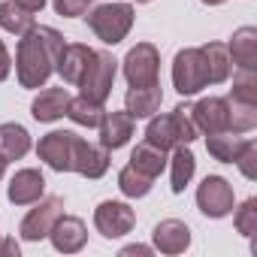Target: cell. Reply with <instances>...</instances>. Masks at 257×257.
<instances>
[{"label": "cell", "mask_w": 257, "mask_h": 257, "mask_svg": "<svg viewBox=\"0 0 257 257\" xmlns=\"http://www.w3.org/2000/svg\"><path fill=\"white\" fill-rule=\"evenodd\" d=\"M134 127H137V118L121 109V112H103L100 124H97V131H100V146L115 152V149H124L127 143H131L134 137Z\"/></svg>", "instance_id": "12"}, {"label": "cell", "mask_w": 257, "mask_h": 257, "mask_svg": "<svg viewBox=\"0 0 257 257\" xmlns=\"http://www.w3.org/2000/svg\"><path fill=\"white\" fill-rule=\"evenodd\" d=\"M227 52H230V61L236 70H257V28L245 25V28L233 31Z\"/></svg>", "instance_id": "18"}, {"label": "cell", "mask_w": 257, "mask_h": 257, "mask_svg": "<svg viewBox=\"0 0 257 257\" xmlns=\"http://www.w3.org/2000/svg\"><path fill=\"white\" fill-rule=\"evenodd\" d=\"M131 167L140 170V173L149 176V179H158V176L167 170V152L143 140V143L131 152Z\"/></svg>", "instance_id": "25"}, {"label": "cell", "mask_w": 257, "mask_h": 257, "mask_svg": "<svg viewBox=\"0 0 257 257\" xmlns=\"http://www.w3.org/2000/svg\"><path fill=\"white\" fill-rule=\"evenodd\" d=\"M124 79L131 88H146L161 82V52L152 43H137L121 61Z\"/></svg>", "instance_id": "6"}, {"label": "cell", "mask_w": 257, "mask_h": 257, "mask_svg": "<svg viewBox=\"0 0 257 257\" xmlns=\"http://www.w3.org/2000/svg\"><path fill=\"white\" fill-rule=\"evenodd\" d=\"M0 254L4 257H19V242L16 239H0Z\"/></svg>", "instance_id": "36"}, {"label": "cell", "mask_w": 257, "mask_h": 257, "mask_svg": "<svg viewBox=\"0 0 257 257\" xmlns=\"http://www.w3.org/2000/svg\"><path fill=\"white\" fill-rule=\"evenodd\" d=\"M134 4H152V0H134Z\"/></svg>", "instance_id": "40"}, {"label": "cell", "mask_w": 257, "mask_h": 257, "mask_svg": "<svg viewBox=\"0 0 257 257\" xmlns=\"http://www.w3.org/2000/svg\"><path fill=\"white\" fill-rule=\"evenodd\" d=\"M64 215V197H40L34 203V209L22 218L19 224V233L25 242H40L52 233L55 221Z\"/></svg>", "instance_id": "8"}, {"label": "cell", "mask_w": 257, "mask_h": 257, "mask_svg": "<svg viewBox=\"0 0 257 257\" xmlns=\"http://www.w3.org/2000/svg\"><path fill=\"white\" fill-rule=\"evenodd\" d=\"M203 4H206V7H221L224 0H203Z\"/></svg>", "instance_id": "38"}, {"label": "cell", "mask_w": 257, "mask_h": 257, "mask_svg": "<svg viewBox=\"0 0 257 257\" xmlns=\"http://www.w3.org/2000/svg\"><path fill=\"white\" fill-rule=\"evenodd\" d=\"M28 152H31V134L25 127L16 121L0 124V158L10 164V161H22Z\"/></svg>", "instance_id": "21"}, {"label": "cell", "mask_w": 257, "mask_h": 257, "mask_svg": "<svg viewBox=\"0 0 257 257\" xmlns=\"http://www.w3.org/2000/svg\"><path fill=\"white\" fill-rule=\"evenodd\" d=\"M167 164H170V188H173V194H182L197 173V158L188 146H176L173 158Z\"/></svg>", "instance_id": "22"}, {"label": "cell", "mask_w": 257, "mask_h": 257, "mask_svg": "<svg viewBox=\"0 0 257 257\" xmlns=\"http://www.w3.org/2000/svg\"><path fill=\"white\" fill-rule=\"evenodd\" d=\"M91 55H94V49H91V46H85V43H67V46L61 49V58H58L55 73H58L67 85H79L82 73L88 70Z\"/></svg>", "instance_id": "17"}, {"label": "cell", "mask_w": 257, "mask_h": 257, "mask_svg": "<svg viewBox=\"0 0 257 257\" xmlns=\"http://www.w3.org/2000/svg\"><path fill=\"white\" fill-rule=\"evenodd\" d=\"M49 239H52L55 251H61V254H76V251H82L85 242H88V227H85V221L76 218V215H61V218L55 221Z\"/></svg>", "instance_id": "16"}, {"label": "cell", "mask_w": 257, "mask_h": 257, "mask_svg": "<svg viewBox=\"0 0 257 257\" xmlns=\"http://www.w3.org/2000/svg\"><path fill=\"white\" fill-rule=\"evenodd\" d=\"M67 103H70V91L67 88H43L34 97V103H31V115L40 124H52V121L67 115Z\"/></svg>", "instance_id": "19"}, {"label": "cell", "mask_w": 257, "mask_h": 257, "mask_svg": "<svg viewBox=\"0 0 257 257\" xmlns=\"http://www.w3.org/2000/svg\"><path fill=\"white\" fill-rule=\"evenodd\" d=\"M173 88L182 97H194L203 88H209V73H206V58L200 46L182 49L173 58Z\"/></svg>", "instance_id": "4"}, {"label": "cell", "mask_w": 257, "mask_h": 257, "mask_svg": "<svg viewBox=\"0 0 257 257\" xmlns=\"http://www.w3.org/2000/svg\"><path fill=\"white\" fill-rule=\"evenodd\" d=\"M152 242H155V251L161 254H170V257L185 254L191 248V227L179 218H167L152 230Z\"/></svg>", "instance_id": "14"}, {"label": "cell", "mask_w": 257, "mask_h": 257, "mask_svg": "<svg viewBox=\"0 0 257 257\" xmlns=\"http://www.w3.org/2000/svg\"><path fill=\"white\" fill-rule=\"evenodd\" d=\"M106 170H109V149L76 137V146H73V173H79L85 179H100V176H106Z\"/></svg>", "instance_id": "13"}, {"label": "cell", "mask_w": 257, "mask_h": 257, "mask_svg": "<svg viewBox=\"0 0 257 257\" xmlns=\"http://www.w3.org/2000/svg\"><path fill=\"white\" fill-rule=\"evenodd\" d=\"M91 4H94V0H52L55 13L64 16V19H79V16H85V13L91 10Z\"/></svg>", "instance_id": "33"}, {"label": "cell", "mask_w": 257, "mask_h": 257, "mask_svg": "<svg viewBox=\"0 0 257 257\" xmlns=\"http://www.w3.org/2000/svg\"><path fill=\"white\" fill-rule=\"evenodd\" d=\"M203 58H206V73H209V85H224L233 73V61L227 52V43H206L200 46Z\"/></svg>", "instance_id": "23"}, {"label": "cell", "mask_w": 257, "mask_h": 257, "mask_svg": "<svg viewBox=\"0 0 257 257\" xmlns=\"http://www.w3.org/2000/svg\"><path fill=\"white\" fill-rule=\"evenodd\" d=\"M164 103V91L161 82L158 85H146V88H127L124 94V109L134 118H152Z\"/></svg>", "instance_id": "20"}, {"label": "cell", "mask_w": 257, "mask_h": 257, "mask_svg": "<svg viewBox=\"0 0 257 257\" xmlns=\"http://www.w3.org/2000/svg\"><path fill=\"white\" fill-rule=\"evenodd\" d=\"M64 37L55 31V28H46V25H34L22 40H19V49H16V79L22 88L28 91H37V88H46V82L52 79L55 67H58V58H61V49H64Z\"/></svg>", "instance_id": "1"}, {"label": "cell", "mask_w": 257, "mask_h": 257, "mask_svg": "<svg viewBox=\"0 0 257 257\" xmlns=\"http://www.w3.org/2000/svg\"><path fill=\"white\" fill-rule=\"evenodd\" d=\"M227 106H230V131L233 134H248L257 127V103L227 97Z\"/></svg>", "instance_id": "29"}, {"label": "cell", "mask_w": 257, "mask_h": 257, "mask_svg": "<svg viewBox=\"0 0 257 257\" xmlns=\"http://www.w3.org/2000/svg\"><path fill=\"white\" fill-rule=\"evenodd\" d=\"M233 164L239 167V173H242L245 179H254V176H257V143H254V140H248V143H245V149L239 152V158H236Z\"/></svg>", "instance_id": "32"}, {"label": "cell", "mask_w": 257, "mask_h": 257, "mask_svg": "<svg viewBox=\"0 0 257 257\" xmlns=\"http://www.w3.org/2000/svg\"><path fill=\"white\" fill-rule=\"evenodd\" d=\"M10 73H13V58H10V52H7V46H4V40H0V82H7V79H10Z\"/></svg>", "instance_id": "34"}, {"label": "cell", "mask_w": 257, "mask_h": 257, "mask_svg": "<svg viewBox=\"0 0 257 257\" xmlns=\"http://www.w3.org/2000/svg\"><path fill=\"white\" fill-rule=\"evenodd\" d=\"M115 73H118V61L109 52H97L94 49V55L88 61V70L79 79L82 97H88L94 103H106V97L112 94V85H115Z\"/></svg>", "instance_id": "5"}, {"label": "cell", "mask_w": 257, "mask_h": 257, "mask_svg": "<svg viewBox=\"0 0 257 257\" xmlns=\"http://www.w3.org/2000/svg\"><path fill=\"white\" fill-rule=\"evenodd\" d=\"M94 227L106 239H121L137 227V212L121 200H103L94 209Z\"/></svg>", "instance_id": "9"}, {"label": "cell", "mask_w": 257, "mask_h": 257, "mask_svg": "<svg viewBox=\"0 0 257 257\" xmlns=\"http://www.w3.org/2000/svg\"><path fill=\"white\" fill-rule=\"evenodd\" d=\"M19 7H25V10H31V13H43V7H46V0H16Z\"/></svg>", "instance_id": "37"}, {"label": "cell", "mask_w": 257, "mask_h": 257, "mask_svg": "<svg viewBox=\"0 0 257 257\" xmlns=\"http://www.w3.org/2000/svg\"><path fill=\"white\" fill-rule=\"evenodd\" d=\"M233 224H236V230H239L245 239H254V233H257V197H248V200L236 209Z\"/></svg>", "instance_id": "30"}, {"label": "cell", "mask_w": 257, "mask_h": 257, "mask_svg": "<svg viewBox=\"0 0 257 257\" xmlns=\"http://www.w3.org/2000/svg\"><path fill=\"white\" fill-rule=\"evenodd\" d=\"M73 146H76V134L73 131H52L40 140L37 155L40 161L55 170V173H73Z\"/></svg>", "instance_id": "10"}, {"label": "cell", "mask_w": 257, "mask_h": 257, "mask_svg": "<svg viewBox=\"0 0 257 257\" xmlns=\"http://www.w3.org/2000/svg\"><path fill=\"white\" fill-rule=\"evenodd\" d=\"M191 118H194L197 131L203 137L230 131V106H227V97H203V100H197L191 106Z\"/></svg>", "instance_id": "11"}, {"label": "cell", "mask_w": 257, "mask_h": 257, "mask_svg": "<svg viewBox=\"0 0 257 257\" xmlns=\"http://www.w3.org/2000/svg\"><path fill=\"white\" fill-rule=\"evenodd\" d=\"M131 254H143V257H149V254H155V248H152V245H140V242L121 248V257H131Z\"/></svg>", "instance_id": "35"}, {"label": "cell", "mask_w": 257, "mask_h": 257, "mask_svg": "<svg viewBox=\"0 0 257 257\" xmlns=\"http://www.w3.org/2000/svg\"><path fill=\"white\" fill-rule=\"evenodd\" d=\"M227 97L257 103V70H239L236 79H233V91H230Z\"/></svg>", "instance_id": "31"}, {"label": "cell", "mask_w": 257, "mask_h": 257, "mask_svg": "<svg viewBox=\"0 0 257 257\" xmlns=\"http://www.w3.org/2000/svg\"><path fill=\"white\" fill-rule=\"evenodd\" d=\"M152 185H155V179L143 176V173L134 170L131 164H127V167L118 173V191H121L124 197H131V200H143V197H149V194H152Z\"/></svg>", "instance_id": "28"}, {"label": "cell", "mask_w": 257, "mask_h": 257, "mask_svg": "<svg viewBox=\"0 0 257 257\" xmlns=\"http://www.w3.org/2000/svg\"><path fill=\"white\" fill-rule=\"evenodd\" d=\"M197 137H200V131L191 118V106H185V103H179L167 115L155 112L149 118V127H146V143H152L164 152H173L176 146H191Z\"/></svg>", "instance_id": "2"}, {"label": "cell", "mask_w": 257, "mask_h": 257, "mask_svg": "<svg viewBox=\"0 0 257 257\" xmlns=\"http://www.w3.org/2000/svg\"><path fill=\"white\" fill-rule=\"evenodd\" d=\"M134 22H137V13L131 4H100V7L88 10V28L106 46H118L131 34Z\"/></svg>", "instance_id": "3"}, {"label": "cell", "mask_w": 257, "mask_h": 257, "mask_svg": "<svg viewBox=\"0 0 257 257\" xmlns=\"http://www.w3.org/2000/svg\"><path fill=\"white\" fill-rule=\"evenodd\" d=\"M7 197H10L13 206H34L40 197H46V179H43V173L34 170V167L19 170V173L10 179Z\"/></svg>", "instance_id": "15"}, {"label": "cell", "mask_w": 257, "mask_h": 257, "mask_svg": "<svg viewBox=\"0 0 257 257\" xmlns=\"http://www.w3.org/2000/svg\"><path fill=\"white\" fill-rule=\"evenodd\" d=\"M34 13L19 7L16 0H4L0 4V28H4L7 34H16V37H25L31 28H34Z\"/></svg>", "instance_id": "26"}, {"label": "cell", "mask_w": 257, "mask_h": 257, "mask_svg": "<svg viewBox=\"0 0 257 257\" xmlns=\"http://www.w3.org/2000/svg\"><path fill=\"white\" fill-rule=\"evenodd\" d=\"M0 239H4V233H0Z\"/></svg>", "instance_id": "41"}, {"label": "cell", "mask_w": 257, "mask_h": 257, "mask_svg": "<svg viewBox=\"0 0 257 257\" xmlns=\"http://www.w3.org/2000/svg\"><path fill=\"white\" fill-rule=\"evenodd\" d=\"M103 103H94V100H88V97H70V103H67V118L73 121V124H79V127H97L100 124V118H103Z\"/></svg>", "instance_id": "27"}, {"label": "cell", "mask_w": 257, "mask_h": 257, "mask_svg": "<svg viewBox=\"0 0 257 257\" xmlns=\"http://www.w3.org/2000/svg\"><path fill=\"white\" fill-rule=\"evenodd\" d=\"M245 137L233 134V131H221V134H209L206 137V152L218 161V164H233L239 158V152L245 149Z\"/></svg>", "instance_id": "24"}, {"label": "cell", "mask_w": 257, "mask_h": 257, "mask_svg": "<svg viewBox=\"0 0 257 257\" xmlns=\"http://www.w3.org/2000/svg\"><path fill=\"white\" fill-rule=\"evenodd\" d=\"M197 209L206 218H227L236 209V194L233 185L224 176H206L197 185Z\"/></svg>", "instance_id": "7"}, {"label": "cell", "mask_w": 257, "mask_h": 257, "mask_svg": "<svg viewBox=\"0 0 257 257\" xmlns=\"http://www.w3.org/2000/svg\"><path fill=\"white\" fill-rule=\"evenodd\" d=\"M4 176H7V161L0 158V179H4Z\"/></svg>", "instance_id": "39"}]
</instances>
